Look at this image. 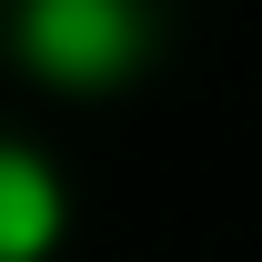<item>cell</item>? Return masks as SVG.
Wrapping results in <instances>:
<instances>
[{
  "instance_id": "1",
  "label": "cell",
  "mask_w": 262,
  "mask_h": 262,
  "mask_svg": "<svg viewBox=\"0 0 262 262\" xmlns=\"http://www.w3.org/2000/svg\"><path fill=\"white\" fill-rule=\"evenodd\" d=\"M10 51L51 91H111L151 61V10L141 0H20Z\"/></svg>"
},
{
  "instance_id": "2",
  "label": "cell",
  "mask_w": 262,
  "mask_h": 262,
  "mask_svg": "<svg viewBox=\"0 0 262 262\" xmlns=\"http://www.w3.org/2000/svg\"><path fill=\"white\" fill-rule=\"evenodd\" d=\"M61 222H71L61 171L40 151H20V141H0V262H40L61 242Z\"/></svg>"
}]
</instances>
